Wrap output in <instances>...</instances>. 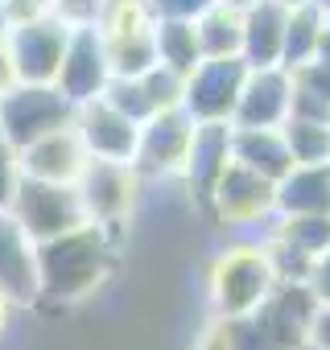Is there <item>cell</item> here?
<instances>
[{
	"label": "cell",
	"mask_w": 330,
	"mask_h": 350,
	"mask_svg": "<svg viewBox=\"0 0 330 350\" xmlns=\"http://www.w3.org/2000/svg\"><path fill=\"white\" fill-rule=\"evenodd\" d=\"M140 83H144V91H149V99H153V107H157V111L182 107V95H186V75H178L174 66L157 62V66H149V70L140 75Z\"/></svg>",
	"instance_id": "obj_28"
},
{
	"label": "cell",
	"mask_w": 330,
	"mask_h": 350,
	"mask_svg": "<svg viewBox=\"0 0 330 350\" xmlns=\"http://www.w3.org/2000/svg\"><path fill=\"white\" fill-rule=\"evenodd\" d=\"M107 79H112V66H107V46H103L99 25L71 29L54 87H58V91L79 107V103L99 99V95H103V87H107Z\"/></svg>",
	"instance_id": "obj_11"
},
{
	"label": "cell",
	"mask_w": 330,
	"mask_h": 350,
	"mask_svg": "<svg viewBox=\"0 0 330 350\" xmlns=\"http://www.w3.org/2000/svg\"><path fill=\"white\" fill-rule=\"evenodd\" d=\"M75 120V103L54 83H13L0 95V136L13 148H25L29 140L66 128Z\"/></svg>",
	"instance_id": "obj_5"
},
{
	"label": "cell",
	"mask_w": 330,
	"mask_h": 350,
	"mask_svg": "<svg viewBox=\"0 0 330 350\" xmlns=\"http://www.w3.org/2000/svg\"><path fill=\"white\" fill-rule=\"evenodd\" d=\"M87 148L75 132V124L54 128L38 140H29L25 148H17V165H21V178H38V182H62L75 186L79 173L87 169Z\"/></svg>",
	"instance_id": "obj_13"
},
{
	"label": "cell",
	"mask_w": 330,
	"mask_h": 350,
	"mask_svg": "<svg viewBox=\"0 0 330 350\" xmlns=\"http://www.w3.org/2000/svg\"><path fill=\"white\" fill-rule=\"evenodd\" d=\"M277 215H330V161L285 173L277 182Z\"/></svg>",
	"instance_id": "obj_19"
},
{
	"label": "cell",
	"mask_w": 330,
	"mask_h": 350,
	"mask_svg": "<svg viewBox=\"0 0 330 350\" xmlns=\"http://www.w3.org/2000/svg\"><path fill=\"white\" fill-rule=\"evenodd\" d=\"M289 107H293V75L285 66H252L231 124L236 128H281L289 120Z\"/></svg>",
	"instance_id": "obj_14"
},
{
	"label": "cell",
	"mask_w": 330,
	"mask_h": 350,
	"mask_svg": "<svg viewBox=\"0 0 330 350\" xmlns=\"http://www.w3.org/2000/svg\"><path fill=\"white\" fill-rule=\"evenodd\" d=\"M268 231L293 243L297 252H305L309 260H318L330 247V215H277Z\"/></svg>",
	"instance_id": "obj_25"
},
{
	"label": "cell",
	"mask_w": 330,
	"mask_h": 350,
	"mask_svg": "<svg viewBox=\"0 0 330 350\" xmlns=\"http://www.w3.org/2000/svg\"><path fill=\"white\" fill-rule=\"evenodd\" d=\"M293 350H326V346H318V342H314V338H305V342H297V346H293Z\"/></svg>",
	"instance_id": "obj_40"
},
{
	"label": "cell",
	"mask_w": 330,
	"mask_h": 350,
	"mask_svg": "<svg viewBox=\"0 0 330 350\" xmlns=\"http://www.w3.org/2000/svg\"><path fill=\"white\" fill-rule=\"evenodd\" d=\"M248 62L240 54L227 58H203L190 75H186V95H182V111L194 124H211V120H227L236 116L240 91L248 83Z\"/></svg>",
	"instance_id": "obj_7"
},
{
	"label": "cell",
	"mask_w": 330,
	"mask_h": 350,
	"mask_svg": "<svg viewBox=\"0 0 330 350\" xmlns=\"http://www.w3.org/2000/svg\"><path fill=\"white\" fill-rule=\"evenodd\" d=\"M207 206L223 227H268L277 219V182L240 161H227Z\"/></svg>",
	"instance_id": "obj_6"
},
{
	"label": "cell",
	"mask_w": 330,
	"mask_h": 350,
	"mask_svg": "<svg viewBox=\"0 0 330 350\" xmlns=\"http://www.w3.org/2000/svg\"><path fill=\"white\" fill-rule=\"evenodd\" d=\"M322 301L309 284H272V293L244 317H223L236 350H293L314 334Z\"/></svg>",
	"instance_id": "obj_2"
},
{
	"label": "cell",
	"mask_w": 330,
	"mask_h": 350,
	"mask_svg": "<svg viewBox=\"0 0 330 350\" xmlns=\"http://www.w3.org/2000/svg\"><path fill=\"white\" fill-rule=\"evenodd\" d=\"M277 5H285V9H297V5H309V0H277Z\"/></svg>",
	"instance_id": "obj_42"
},
{
	"label": "cell",
	"mask_w": 330,
	"mask_h": 350,
	"mask_svg": "<svg viewBox=\"0 0 330 350\" xmlns=\"http://www.w3.org/2000/svg\"><path fill=\"white\" fill-rule=\"evenodd\" d=\"M293 75V87H301V91H309V95H318L322 103H330V62H305V66H297V70H289Z\"/></svg>",
	"instance_id": "obj_31"
},
{
	"label": "cell",
	"mask_w": 330,
	"mask_h": 350,
	"mask_svg": "<svg viewBox=\"0 0 330 350\" xmlns=\"http://www.w3.org/2000/svg\"><path fill=\"white\" fill-rule=\"evenodd\" d=\"M264 252H268V264H272V276L277 284H309V272H314V260L305 252H297L293 243H285L281 235L264 231Z\"/></svg>",
	"instance_id": "obj_26"
},
{
	"label": "cell",
	"mask_w": 330,
	"mask_h": 350,
	"mask_svg": "<svg viewBox=\"0 0 330 350\" xmlns=\"http://www.w3.org/2000/svg\"><path fill=\"white\" fill-rule=\"evenodd\" d=\"M231 161V124L227 120H211V124H194V136H190V152H186V182L190 190L207 202L215 182H219V173L227 169Z\"/></svg>",
	"instance_id": "obj_16"
},
{
	"label": "cell",
	"mask_w": 330,
	"mask_h": 350,
	"mask_svg": "<svg viewBox=\"0 0 330 350\" xmlns=\"http://www.w3.org/2000/svg\"><path fill=\"white\" fill-rule=\"evenodd\" d=\"M99 99H107V103H112V107H116L120 116H128L132 124H144V120H149V116L157 111L140 79H116V75H112Z\"/></svg>",
	"instance_id": "obj_27"
},
{
	"label": "cell",
	"mask_w": 330,
	"mask_h": 350,
	"mask_svg": "<svg viewBox=\"0 0 330 350\" xmlns=\"http://www.w3.org/2000/svg\"><path fill=\"white\" fill-rule=\"evenodd\" d=\"M309 288L318 293L322 305H330V247L314 260V272H309Z\"/></svg>",
	"instance_id": "obj_34"
},
{
	"label": "cell",
	"mask_w": 330,
	"mask_h": 350,
	"mask_svg": "<svg viewBox=\"0 0 330 350\" xmlns=\"http://www.w3.org/2000/svg\"><path fill=\"white\" fill-rule=\"evenodd\" d=\"M318 5H322V9H326V17H330V0H318Z\"/></svg>",
	"instance_id": "obj_44"
},
{
	"label": "cell",
	"mask_w": 330,
	"mask_h": 350,
	"mask_svg": "<svg viewBox=\"0 0 330 350\" xmlns=\"http://www.w3.org/2000/svg\"><path fill=\"white\" fill-rule=\"evenodd\" d=\"M285 21L289 9L277 0H252L244 9V42H240V58L248 66H281V50H285Z\"/></svg>",
	"instance_id": "obj_17"
},
{
	"label": "cell",
	"mask_w": 330,
	"mask_h": 350,
	"mask_svg": "<svg viewBox=\"0 0 330 350\" xmlns=\"http://www.w3.org/2000/svg\"><path fill=\"white\" fill-rule=\"evenodd\" d=\"M71 124H75L87 157H95V161H128L132 165L136 140H140V124H132L128 116H120L107 99L79 103Z\"/></svg>",
	"instance_id": "obj_12"
},
{
	"label": "cell",
	"mask_w": 330,
	"mask_h": 350,
	"mask_svg": "<svg viewBox=\"0 0 330 350\" xmlns=\"http://www.w3.org/2000/svg\"><path fill=\"white\" fill-rule=\"evenodd\" d=\"M9 33V17H5V0H0V38Z\"/></svg>",
	"instance_id": "obj_41"
},
{
	"label": "cell",
	"mask_w": 330,
	"mask_h": 350,
	"mask_svg": "<svg viewBox=\"0 0 330 350\" xmlns=\"http://www.w3.org/2000/svg\"><path fill=\"white\" fill-rule=\"evenodd\" d=\"M326 21H330V17H326V9L318 5V0L289 9V21H285V50H281V66H285V70H297V66L314 62Z\"/></svg>",
	"instance_id": "obj_20"
},
{
	"label": "cell",
	"mask_w": 330,
	"mask_h": 350,
	"mask_svg": "<svg viewBox=\"0 0 330 350\" xmlns=\"http://www.w3.org/2000/svg\"><path fill=\"white\" fill-rule=\"evenodd\" d=\"M227 5H236V9H248V5H252V0H227Z\"/></svg>",
	"instance_id": "obj_43"
},
{
	"label": "cell",
	"mask_w": 330,
	"mask_h": 350,
	"mask_svg": "<svg viewBox=\"0 0 330 350\" xmlns=\"http://www.w3.org/2000/svg\"><path fill=\"white\" fill-rule=\"evenodd\" d=\"M215 0H149L157 21H199Z\"/></svg>",
	"instance_id": "obj_30"
},
{
	"label": "cell",
	"mask_w": 330,
	"mask_h": 350,
	"mask_svg": "<svg viewBox=\"0 0 330 350\" xmlns=\"http://www.w3.org/2000/svg\"><path fill=\"white\" fill-rule=\"evenodd\" d=\"M0 293L13 305L38 297V243L9 211H0Z\"/></svg>",
	"instance_id": "obj_15"
},
{
	"label": "cell",
	"mask_w": 330,
	"mask_h": 350,
	"mask_svg": "<svg viewBox=\"0 0 330 350\" xmlns=\"http://www.w3.org/2000/svg\"><path fill=\"white\" fill-rule=\"evenodd\" d=\"M83 206H87V219L99 223V227H120L128 219V211L136 206V194H140V173L136 165L128 161H87V169L79 173L75 182Z\"/></svg>",
	"instance_id": "obj_8"
},
{
	"label": "cell",
	"mask_w": 330,
	"mask_h": 350,
	"mask_svg": "<svg viewBox=\"0 0 330 350\" xmlns=\"http://www.w3.org/2000/svg\"><path fill=\"white\" fill-rule=\"evenodd\" d=\"M285 144L293 152V165H326L330 161V120H305L289 116L281 124Z\"/></svg>",
	"instance_id": "obj_24"
},
{
	"label": "cell",
	"mask_w": 330,
	"mask_h": 350,
	"mask_svg": "<svg viewBox=\"0 0 330 350\" xmlns=\"http://www.w3.org/2000/svg\"><path fill=\"white\" fill-rule=\"evenodd\" d=\"M194 29H199L203 58H227V54H240V42H244V9L227 5V0H215V5L194 21Z\"/></svg>",
	"instance_id": "obj_21"
},
{
	"label": "cell",
	"mask_w": 330,
	"mask_h": 350,
	"mask_svg": "<svg viewBox=\"0 0 330 350\" xmlns=\"http://www.w3.org/2000/svg\"><path fill=\"white\" fill-rule=\"evenodd\" d=\"M66 38H71V29L54 13L13 25L5 33V46H9L17 83H54L58 79V66H62Z\"/></svg>",
	"instance_id": "obj_9"
},
{
	"label": "cell",
	"mask_w": 330,
	"mask_h": 350,
	"mask_svg": "<svg viewBox=\"0 0 330 350\" xmlns=\"http://www.w3.org/2000/svg\"><path fill=\"white\" fill-rule=\"evenodd\" d=\"M207 284H211L215 317H244V313H252L277 284L264 243L244 239V243L223 247L215 256V264H211Z\"/></svg>",
	"instance_id": "obj_3"
},
{
	"label": "cell",
	"mask_w": 330,
	"mask_h": 350,
	"mask_svg": "<svg viewBox=\"0 0 330 350\" xmlns=\"http://www.w3.org/2000/svg\"><path fill=\"white\" fill-rule=\"evenodd\" d=\"M9 215L21 223V231L34 239V243H46L54 235H66L87 219V206L79 198L75 186H62V182H38V178H21L17 182V194L9 202Z\"/></svg>",
	"instance_id": "obj_4"
},
{
	"label": "cell",
	"mask_w": 330,
	"mask_h": 350,
	"mask_svg": "<svg viewBox=\"0 0 330 350\" xmlns=\"http://www.w3.org/2000/svg\"><path fill=\"white\" fill-rule=\"evenodd\" d=\"M318 346H326L330 350V305H322V313H318V321H314V334H309Z\"/></svg>",
	"instance_id": "obj_37"
},
{
	"label": "cell",
	"mask_w": 330,
	"mask_h": 350,
	"mask_svg": "<svg viewBox=\"0 0 330 350\" xmlns=\"http://www.w3.org/2000/svg\"><path fill=\"white\" fill-rule=\"evenodd\" d=\"M190 136H194V120L182 107L170 111H153L140 124V140H136V173L140 178H165V173H182L186 152H190Z\"/></svg>",
	"instance_id": "obj_10"
},
{
	"label": "cell",
	"mask_w": 330,
	"mask_h": 350,
	"mask_svg": "<svg viewBox=\"0 0 330 350\" xmlns=\"http://www.w3.org/2000/svg\"><path fill=\"white\" fill-rule=\"evenodd\" d=\"M50 13V0H5V17H9V29L21 25V21H34V17H46Z\"/></svg>",
	"instance_id": "obj_33"
},
{
	"label": "cell",
	"mask_w": 330,
	"mask_h": 350,
	"mask_svg": "<svg viewBox=\"0 0 330 350\" xmlns=\"http://www.w3.org/2000/svg\"><path fill=\"white\" fill-rule=\"evenodd\" d=\"M9 309H13V301H9L5 293H0V325H5V321H9Z\"/></svg>",
	"instance_id": "obj_39"
},
{
	"label": "cell",
	"mask_w": 330,
	"mask_h": 350,
	"mask_svg": "<svg viewBox=\"0 0 330 350\" xmlns=\"http://www.w3.org/2000/svg\"><path fill=\"white\" fill-rule=\"evenodd\" d=\"M107 9V0H50V13L66 25V29H83V25H99Z\"/></svg>",
	"instance_id": "obj_29"
},
{
	"label": "cell",
	"mask_w": 330,
	"mask_h": 350,
	"mask_svg": "<svg viewBox=\"0 0 330 350\" xmlns=\"http://www.w3.org/2000/svg\"><path fill=\"white\" fill-rule=\"evenodd\" d=\"M17 182H21L17 148L0 136V211H9V202H13V194H17Z\"/></svg>",
	"instance_id": "obj_32"
},
{
	"label": "cell",
	"mask_w": 330,
	"mask_h": 350,
	"mask_svg": "<svg viewBox=\"0 0 330 350\" xmlns=\"http://www.w3.org/2000/svg\"><path fill=\"white\" fill-rule=\"evenodd\" d=\"M318 62H330V21H326V29H322V42H318V54H314Z\"/></svg>",
	"instance_id": "obj_38"
},
{
	"label": "cell",
	"mask_w": 330,
	"mask_h": 350,
	"mask_svg": "<svg viewBox=\"0 0 330 350\" xmlns=\"http://www.w3.org/2000/svg\"><path fill=\"white\" fill-rule=\"evenodd\" d=\"M112 227L83 223L66 235H54L38 243V297L79 301L112 272Z\"/></svg>",
	"instance_id": "obj_1"
},
{
	"label": "cell",
	"mask_w": 330,
	"mask_h": 350,
	"mask_svg": "<svg viewBox=\"0 0 330 350\" xmlns=\"http://www.w3.org/2000/svg\"><path fill=\"white\" fill-rule=\"evenodd\" d=\"M13 83H17V75H13V58H9V46H5V38H0V95H5Z\"/></svg>",
	"instance_id": "obj_36"
},
{
	"label": "cell",
	"mask_w": 330,
	"mask_h": 350,
	"mask_svg": "<svg viewBox=\"0 0 330 350\" xmlns=\"http://www.w3.org/2000/svg\"><path fill=\"white\" fill-rule=\"evenodd\" d=\"M153 46H157V62L174 66L178 75H190L203 62V46H199L194 21H157L153 25Z\"/></svg>",
	"instance_id": "obj_22"
},
{
	"label": "cell",
	"mask_w": 330,
	"mask_h": 350,
	"mask_svg": "<svg viewBox=\"0 0 330 350\" xmlns=\"http://www.w3.org/2000/svg\"><path fill=\"white\" fill-rule=\"evenodd\" d=\"M107 46V66L116 79H140L149 66H157V46H153V29L140 33H103Z\"/></svg>",
	"instance_id": "obj_23"
},
{
	"label": "cell",
	"mask_w": 330,
	"mask_h": 350,
	"mask_svg": "<svg viewBox=\"0 0 330 350\" xmlns=\"http://www.w3.org/2000/svg\"><path fill=\"white\" fill-rule=\"evenodd\" d=\"M199 350H236V342H231V334H227V325H223V317H215V325L203 334V342H199Z\"/></svg>",
	"instance_id": "obj_35"
},
{
	"label": "cell",
	"mask_w": 330,
	"mask_h": 350,
	"mask_svg": "<svg viewBox=\"0 0 330 350\" xmlns=\"http://www.w3.org/2000/svg\"><path fill=\"white\" fill-rule=\"evenodd\" d=\"M231 161L264 173L272 182H281L293 169V152H289L281 128H236L231 124Z\"/></svg>",
	"instance_id": "obj_18"
}]
</instances>
